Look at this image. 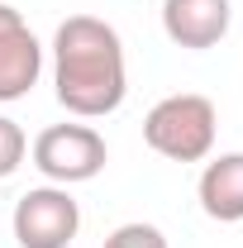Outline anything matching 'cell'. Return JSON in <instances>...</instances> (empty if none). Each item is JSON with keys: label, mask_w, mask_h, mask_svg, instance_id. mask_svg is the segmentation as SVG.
<instances>
[{"label": "cell", "mask_w": 243, "mask_h": 248, "mask_svg": "<svg viewBox=\"0 0 243 248\" xmlns=\"http://www.w3.org/2000/svg\"><path fill=\"white\" fill-rule=\"evenodd\" d=\"M200 210L219 224H239L243 219V153H219L200 172Z\"/></svg>", "instance_id": "obj_7"}, {"label": "cell", "mask_w": 243, "mask_h": 248, "mask_svg": "<svg viewBox=\"0 0 243 248\" xmlns=\"http://www.w3.org/2000/svg\"><path fill=\"white\" fill-rule=\"evenodd\" d=\"M105 248H167V234L157 229V224H143V219H134V224H120Z\"/></svg>", "instance_id": "obj_9"}, {"label": "cell", "mask_w": 243, "mask_h": 248, "mask_svg": "<svg viewBox=\"0 0 243 248\" xmlns=\"http://www.w3.org/2000/svg\"><path fill=\"white\" fill-rule=\"evenodd\" d=\"M214 134H219L214 100L196 91L162 95L143 115V143L152 153L172 157V162H205L214 148Z\"/></svg>", "instance_id": "obj_2"}, {"label": "cell", "mask_w": 243, "mask_h": 248, "mask_svg": "<svg viewBox=\"0 0 243 248\" xmlns=\"http://www.w3.org/2000/svg\"><path fill=\"white\" fill-rule=\"evenodd\" d=\"M229 24H234L229 0H162V33L177 48L205 53L229 33Z\"/></svg>", "instance_id": "obj_6"}, {"label": "cell", "mask_w": 243, "mask_h": 248, "mask_svg": "<svg viewBox=\"0 0 243 248\" xmlns=\"http://www.w3.org/2000/svg\"><path fill=\"white\" fill-rule=\"evenodd\" d=\"M43 72V43L15 5H0V105L24 100Z\"/></svg>", "instance_id": "obj_5"}, {"label": "cell", "mask_w": 243, "mask_h": 248, "mask_svg": "<svg viewBox=\"0 0 243 248\" xmlns=\"http://www.w3.org/2000/svg\"><path fill=\"white\" fill-rule=\"evenodd\" d=\"M24 153H29V139H24V129L10 120V115H0V182L19 172Z\"/></svg>", "instance_id": "obj_8"}, {"label": "cell", "mask_w": 243, "mask_h": 248, "mask_svg": "<svg viewBox=\"0 0 243 248\" xmlns=\"http://www.w3.org/2000/svg\"><path fill=\"white\" fill-rule=\"evenodd\" d=\"M53 86L67 115L105 120L129 95V67L115 24L95 15H67L53 33Z\"/></svg>", "instance_id": "obj_1"}, {"label": "cell", "mask_w": 243, "mask_h": 248, "mask_svg": "<svg viewBox=\"0 0 243 248\" xmlns=\"http://www.w3.org/2000/svg\"><path fill=\"white\" fill-rule=\"evenodd\" d=\"M81 229V205L67 186H33L15 201V244L19 248H72Z\"/></svg>", "instance_id": "obj_4"}, {"label": "cell", "mask_w": 243, "mask_h": 248, "mask_svg": "<svg viewBox=\"0 0 243 248\" xmlns=\"http://www.w3.org/2000/svg\"><path fill=\"white\" fill-rule=\"evenodd\" d=\"M110 148L91 124H48L33 139V167L53 186H76L105 172Z\"/></svg>", "instance_id": "obj_3"}]
</instances>
